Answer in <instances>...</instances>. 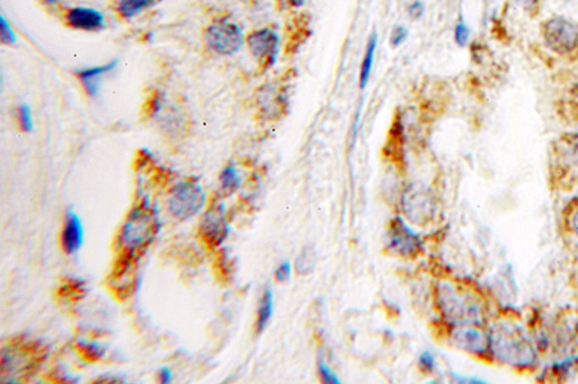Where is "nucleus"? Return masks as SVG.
Returning <instances> with one entry per match:
<instances>
[{
    "mask_svg": "<svg viewBox=\"0 0 578 384\" xmlns=\"http://www.w3.org/2000/svg\"><path fill=\"white\" fill-rule=\"evenodd\" d=\"M161 230L159 214L147 202L138 205L130 211L118 237L120 253L141 257Z\"/></svg>",
    "mask_w": 578,
    "mask_h": 384,
    "instance_id": "obj_1",
    "label": "nucleus"
},
{
    "mask_svg": "<svg viewBox=\"0 0 578 384\" xmlns=\"http://www.w3.org/2000/svg\"><path fill=\"white\" fill-rule=\"evenodd\" d=\"M489 349L501 363L514 367H529L536 363L533 346L524 330L515 324L496 326L489 336Z\"/></svg>",
    "mask_w": 578,
    "mask_h": 384,
    "instance_id": "obj_2",
    "label": "nucleus"
},
{
    "mask_svg": "<svg viewBox=\"0 0 578 384\" xmlns=\"http://www.w3.org/2000/svg\"><path fill=\"white\" fill-rule=\"evenodd\" d=\"M48 356L45 346L36 340H30L25 337L15 338L3 349L1 354V378H8L9 382L29 378L38 372L40 365Z\"/></svg>",
    "mask_w": 578,
    "mask_h": 384,
    "instance_id": "obj_3",
    "label": "nucleus"
},
{
    "mask_svg": "<svg viewBox=\"0 0 578 384\" xmlns=\"http://www.w3.org/2000/svg\"><path fill=\"white\" fill-rule=\"evenodd\" d=\"M550 180L561 190L578 184V132L561 136L552 144L549 163Z\"/></svg>",
    "mask_w": 578,
    "mask_h": 384,
    "instance_id": "obj_4",
    "label": "nucleus"
},
{
    "mask_svg": "<svg viewBox=\"0 0 578 384\" xmlns=\"http://www.w3.org/2000/svg\"><path fill=\"white\" fill-rule=\"evenodd\" d=\"M206 204V193L197 181H183L170 192L168 209L179 221L191 218Z\"/></svg>",
    "mask_w": 578,
    "mask_h": 384,
    "instance_id": "obj_5",
    "label": "nucleus"
},
{
    "mask_svg": "<svg viewBox=\"0 0 578 384\" xmlns=\"http://www.w3.org/2000/svg\"><path fill=\"white\" fill-rule=\"evenodd\" d=\"M202 41L206 48L214 54L231 56L242 48L244 35L235 23L227 19H218L204 29Z\"/></svg>",
    "mask_w": 578,
    "mask_h": 384,
    "instance_id": "obj_6",
    "label": "nucleus"
},
{
    "mask_svg": "<svg viewBox=\"0 0 578 384\" xmlns=\"http://www.w3.org/2000/svg\"><path fill=\"white\" fill-rule=\"evenodd\" d=\"M440 309L449 320L456 322H474L480 315V307L469 295L456 288L444 285L440 288Z\"/></svg>",
    "mask_w": 578,
    "mask_h": 384,
    "instance_id": "obj_7",
    "label": "nucleus"
},
{
    "mask_svg": "<svg viewBox=\"0 0 578 384\" xmlns=\"http://www.w3.org/2000/svg\"><path fill=\"white\" fill-rule=\"evenodd\" d=\"M545 45L556 54L566 56L578 48V26L566 18L554 17L543 27Z\"/></svg>",
    "mask_w": 578,
    "mask_h": 384,
    "instance_id": "obj_8",
    "label": "nucleus"
},
{
    "mask_svg": "<svg viewBox=\"0 0 578 384\" xmlns=\"http://www.w3.org/2000/svg\"><path fill=\"white\" fill-rule=\"evenodd\" d=\"M139 259L137 255L120 253L115 262L110 276V287L119 298L126 300L135 289Z\"/></svg>",
    "mask_w": 578,
    "mask_h": 384,
    "instance_id": "obj_9",
    "label": "nucleus"
},
{
    "mask_svg": "<svg viewBox=\"0 0 578 384\" xmlns=\"http://www.w3.org/2000/svg\"><path fill=\"white\" fill-rule=\"evenodd\" d=\"M227 232L224 205L217 201L211 202L200 221L199 234L201 239L210 249H214L224 242Z\"/></svg>",
    "mask_w": 578,
    "mask_h": 384,
    "instance_id": "obj_10",
    "label": "nucleus"
},
{
    "mask_svg": "<svg viewBox=\"0 0 578 384\" xmlns=\"http://www.w3.org/2000/svg\"><path fill=\"white\" fill-rule=\"evenodd\" d=\"M252 56L259 61L261 66L271 67L276 61L278 50L279 38L273 31L269 29H261L253 31L246 38Z\"/></svg>",
    "mask_w": 578,
    "mask_h": 384,
    "instance_id": "obj_11",
    "label": "nucleus"
},
{
    "mask_svg": "<svg viewBox=\"0 0 578 384\" xmlns=\"http://www.w3.org/2000/svg\"><path fill=\"white\" fill-rule=\"evenodd\" d=\"M390 250L402 257L417 255L422 249V240L411 228L406 225L401 218H396L390 226Z\"/></svg>",
    "mask_w": 578,
    "mask_h": 384,
    "instance_id": "obj_12",
    "label": "nucleus"
},
{
    "mask_svg": "<svg viewBox=\"0 0 578 384\" xmlns=\"http://www.w3.org/2000/svg\"><path fill=\"white\" fill-rule=\"evenodd\" d=\"M63 23L72 30L84 32H99L105 27L102 13L90 7H72L65 10Z\"/></svg>",
    "mask_w": 578,
    "mask_h": 384,
    "instance_id": "obj_13",
    "label": "nucleus"
},
{
    "mask_svg": "<svg viewBox=\"0 0 578 384\" xmlns=\"http://www.w3.org/2000/svg\"><path fill=\"white\" fill-rule=\"evenodd\" d=\"M452 336L456 345L470 354H485L489 349V336L474 326L460 324Z\"/></svg>",
    "mask_w": 578,
    "mask_h": 384,
    "instance_id": "obj_14",
    "label": "nucleus"
},
{
    "mask_svg": "<svg viewBox=\"0 0 578 384\" xmlns=\"http://www.w3.org/2000/svg\"><path fill=\"white\" fill-rule=\"evenodd\" d=\"M84 240V231L81 221L77 215L72 211H68L65 219L63 234H61V246L67 255H74L81 249Z\"/></svg>",
    "mask_w": 578,
    "mask_h": 384,
    "instance_id": "obj_15",
    "label": "nucleus"
},
{
    "mask_svg": "<svg viewBox=\"0 0 578 384\" xmlns=\"http://www.w3.org/2000/svg\"><path fill=\"white\" fill-rule=\"evenodd\" d=\"M405 209L410 216L424 217L431 215L433 210V200L428 192L423 189L411 188L403 197Z\"/></svg>",
    "mask_w": 578,
    "mask_h": 384,
    "instance_id": "obj_16",
    "label": "nucleus"
},
{
    "mask_svg": "<svg viewBox=\"0 0 578 384\" xmlns=\"http://www.w3.org/2000/svg\"><path fill=\"white\" fill-rule=\"evenodd\" d=\"M118 61L106 63L103 66L90 67L84 68L76 72V76L81 81V85L84 86L85 90L90 96H95L99 92V81L105 74L111 72L117 67Z\"/></svg>",
    "mask_w": 578,
    "mask_h": 384,
    "instance_id": "obj_17",
    "label": "nucleus"
},
{
    "mask_svg": "<svg viewBox=\"0 0 578 384\" xmlns=\"http://www.w3.org/2000/svg\"><path fill=\"white\" fill-rule=\"evenodd\" d=\"M86 294V282L78 278H66L61 282V286L58 288V296L70 303L83 300Z\"/></svg>",
    "mask_w": 578,
    "mask_h": 384,
    "instance_id": "obj_18",
    "label": "nucleus"
},
{
    "mask_svg": "<svg viewBox=\"0 0 578 384\" xmlns=\"http://www.w3.org/2000/svg\"><path fill=\"white\" fill-rule=\"evenodd\" d=\"M155 3L156 0H117L115 12L123 19H131Z\"/></svg>",
    "mask_w": 578,
    "mask_h": 384,
    "instance_id": "obj_19",
    "label": "nucleus"
},
{
    "mask_svg": "<svg viewBox=\"0 0 578 384\" xmlns=\"http://www.w3.org/2000/svg\"><path fill=\"white\" fill-rule=\"evenodd\" d=\"M376 47H378V35H376V33H373L371 38H369V45H367V48H366L365 56H364L362 67H360V88H365L366 85L369 83L371 70H373V63H374Z\"/></svg>",
    "mask_w": 578,
    "mask_h": 384,
    "instance_id": "obj_20",
    "label": "nucleus"
},
{
    "mask_svg": "<svg viewBox=\"0 0 578 384\" xmlns=\"http://www.w3.org/2000/svg\"><path fill=\"white\" fill-rule=\"evenodd\" d=\"M273 293L271 288H267L264 291L260 305L258 310V318H257V330L259 333L264 331L267 328L268 323L273 318Z\"/></svg>",
    "mask_w": 578,
    "mask_h": 384,
    "instance_id": "obj_21",
    "label": "nucleus"
},
{
    "mask_svg": "<svg viewBox=\"0 0 578 384\" xmlns=\"http://www.w3.org/2000/svg\"><path fill=\"white\" fill-rule=\"evenodd\" d=\"M76 351L81 356V360H85L87 363H96L99 360H102L106 354L103 346L99 344H94V342H78L76 346Z\"/></svg>",
    "mask_w": 578,
    "mask_h": 384,
    "instance_id": "obj_22",
    "label": "nucleus"
},
{
    "mask_svg": "<svg viewBox=\"0 0 578 384\" xmlns=\"http://www.w3.org/2000/svg\"><path fill=\"white\" fill-rule=\"evenodd\" d=\"M219 180H220L222 191L226 195H232L234 191H236L241 184L240 175L237 173L236 168H234L233 166H226L223 170Z\"/></svg>",
    "mask_w": 578,
    "mask_h": 384,
    "instance_id": "obj_23",
    "label": "nucleus"
},
{
    "mask_svg": "<svg viewBox=\"0 0 578 384\" xmlns=\"http://www.w3.org/2000/svg\"><path fill=\"white\" fill-rule=\"evenodd\" d=\"M315 255L311 248H305L297 258L295 269L300 275H307L314 269Z\"/></svg>",
    "mask_w": 578,
    "mask_h": 384,
    "instance_id": "obj_24",
    "label": "nucleus"
},
{
    "mask_svg": "<svg viewBox=\"0 0 578 384\" xmlns=\"http://www.w3.org/2000/svg\"><path fill=\"white\" fill-rule=\"evenodd\" d=\"M16 118H17L18 125L23 131L30 132L33 129V118L32 113L27 105L23 104L17 108L16 111Z\"/></svg>",
    "mask_w": 578,
    "mask_h": 384,
    "instance_id": "obj_25",
    "label": "nucleus"
},
{
    "mask_svg": "<svg viewBox=\"0 0 578 384\" xmlns=\"http://www.w3.org/2000/svg\"><path fill=\"white\" fill-rule=\"evenodd\" d=\"M319 373H320L322 382L327 384H340V378H338L335 371L328 365L324 360L319 362Z\"/></svg>",
    "mask_w": 578,
    "mask_h": 384,
    "instance_id": "obj_26",
    "label": "nucleus"
},
{
    "mask_svg": "<svg viewBox=\"0 0 578 384\" xmlns=\"http://www.w3.org/2000/svg\"><path fill=\"white\" fill-rule=\"evenodd\" d=\"M408 38V30L403 26H396L393 29L392 33L390 36V43L393 48H396L405 42Z\"/></svg>",
    "mask_w": 578,
    "mask_h": 384,
    "instance_id": "obj_27",
    "label": "nucleus"
},
{
    "mask_svg": "<svg viewBox=\"0 0 578 384\" xmlns=\"http://www.w3.org/2000/svg\"><path fill=\"white\" fill-rule=\"evenodd\" d=\"M469 36H470V31H469L467 25H465L463 22H460V23L456 25V32H454L456 42L458 43L460 47H465V45L467 43Z\"/></svg>",
    "mask_w": 578,
    "mask_h": 384,
    "instance_id": "obj_28",
    "label": "nucleus"
},
{
    "mask_svg": "<svg viewBox=\"0 0 578 384\" xmlns=\"http://www.w3.org/2000/svg\"><path fill=\"white\" fill-rule=\"evenodd\" d=\"M0 32H1V41L5 45H14L16 42L15 33L12 30V27L7 24L6 19L3 17H1V30H0Z\"/></svg>",
    "mask_w": 578,
    "mask_h": 384,
    "instance_id": "obj_29",
    "label": "nucleus"
},
{
    "mask_svg": "<svg viewBox=\"0 0 578 384\" xmlns=\"http://www.w3.org/2000/svg\"><path fill=\"white\" fill-rule=\"evenodd\" d=\"M291 273H293V267H291V262H285L277 268L275 277L279 282H287L288 280H291Z\"/></svg>",
    "mask_w": 578,
    "mask_h": 384,
    "instance_id": "obj_30",
    "label": "nucleus"
},
{
    "mask_svg": "<svg viewBox=\"0 0 578 384\" xmlns=\"http://www.w3.org/2000/svg\"><path fill=\"white\" fill-rule=\"evenodd\" d=\"M568 104H570V109L572 115L578 121V79L572 85V88H570V96H568Z\"/></svg>",
    "mask_w": 578,
    "mask_h": 384,
    "instance_id": "obj_31",
    "label": "nucleus"
},
{
    "mask_svg": "<svg viewBox=\"0 0 578 384\" xmlns=\"http://www.w3.org/2000/svg\"><path fill=\"white\" fill-rule=\"evenodd\" d=\"M162 95L159 93L154 94V95L152 96V99H150V101H148V103H147L146 113L150 114L152 117L155 115V114L157 113V112H159V110L162 109Z\"/></svg>",
    "mask_w": 578,
    "mask_h": 384,
    "instance_id": "obj_32",
    "label": "nucleus"
},
{
    "mask_svg": "<svg viewBox=\"0 0 578 384\" xmlns=\"http://www.w3.org/2000/svg\"><path fill=\"white\" fill-rule=\"evenodd\" d=\"M419 364L426 372H433L436 365L435 358L431 351H424L423 354L420 355Z\"/></svg>",
    "mask_w": 578,
    "mask_h": 384,
    "instance_id": "obj_33",
    "label": "nucleus"
},
{
    "mask_svg": "<svg viewBox=\"0 0 578 384\" xmlns=\"http://www.w3.org/2000/svg\"><path fill=\"white\" fill-rule=\"evenodd\" d=\"M424 12H425V7H424L422 1H415L414 3H411L410 6H409V15L415 18V19H418V18L422 17Z\"/></svg>",
    "mask_w": 578,
    "mask_h": 384,
    "instance_id": "obj_34",
    "label": "nucleus"
},
{
    "mask_svg": "<svg viewBox=\"0 0 578 384\" xmlns=\"http://www.w3.org/2000/svg\"><path fill=\"white\" fill-rule=\"evenodd\" d=\"M277 3L282 9H291L302 6L305 0H277Z\"/></svg>",
    "mask_w": 578,
    "mask_h": 384,
    "instance_id": "obj_35",
    "label": "nucleus"
},
{
    "mask_svg": "<svg viewBox=\"0 0 578 384\" xmlns=\"http://www.w3.org/2000/svg\"><path fill=\"white\" fill-rule=\"evenodd\" d=\"M159 382L162 383H170L172 380V373L168 369H163L159 373Z\"/></svg>",
    "mask_w": 578,
    "mask_h": 384,
    "instance_id": "obj_36",
    "label": "nucleus"
},
{
    "mask_svg": "<svg viewBox=\"0 0 578 384\" xmlns=\"http://www.w3.org/2000/svg\"><path fill=\"white\" fill-rule=\"evenodd\" d=\"M570 227L578 237V208L575 210V213L572 214V218H570Z\"/></svg>",
    "mask_w": 578,
    "mask_h": 384,
    "instance_id": "obj_37",
    "label": "nucleus"
},
{
    "mask_svg": "<svg viewBox=\"0 0 578 384\" xmlns=\"http://www.w3.org/2000/svg\"><path fill=\"white\" fill-rule=\"evenodd\" d=\"M456 378L458 382H461V383H485V382L476 380V378H458V376H456Z\"/></svg>",
    "mask_w": 578,
    "mask_h": 384,
    "instance_id": "obj_38",
    "label": "nucleus"
},
{
    "mask_svg": "<svg viewBox=\"0 0 578 384\" xmlns=\"http://www.w3.org/2000/svg\"><path fill=\"white\" fill-rule=\"evenodd\" d=\"M42 3L47 6L54 7L58 6L61 3V0H42Z\"/></svg>",
    "mask_w": 578,
    "mask_h": 384,
    "instance_id": "obj_39",
    "label": "nucleus"
},
{
    "mask_svg": "<svg viewBox=\"0 0 578 384\" xmlns=\"http://www.w3.org/2000/svg\"><path fill=\"white\" fill-rule=\"evenodd\" d=\"M524 1H527V3H534L536 0H524Z\"/></svg>",
    "mask_w": 578,
    "mask_h": 384,
    "instance_id": "obj_40",
    "label": "nucleus"
}]
</instances>
